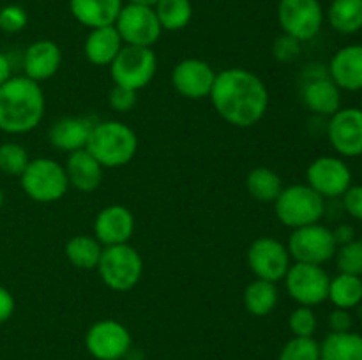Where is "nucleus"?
I'll return each instance as SVG.
<instances>
[{"label":"nucleus","mask_w":362,"mask_h":360,"mask_svg":"<svg viewBox=\"0 0 362 360\" xmlns=\"http://www.w3.org/2000/svg\"><path fill=\"white\" fill-rule=\"evenodd\" d=\"M274 212L288 228H303L322 221L325 215V200L308 184H293L283 187L274 201Z\"/></svg>","instance_id":"obj_4"},{"label":"nucleus","mask_w":362,"mask_h":360,"mask_svg":"<svg viewBox=\"0 0 362 360\" xmlns=\"http://www.w3.org/2000/svg\"><path fill=\"white\" fill-rule=\"evenodd\" d=\"M327 300L338 309L352 311L362 306V277L361 275L341 274L331 277Z\"/></svg>","instance_id":"obj_27"},{"label":"nucleus","mask_w":362,"mask_h":360,"mask_svg":"<svg viewBox=\"0 0 362 360\" xmlns=\"http://www.w3.org/2000/svg\"><path fill=\"white\" fill-rule=\"evenodd\" d=\"M94 122L85 116H64L48 131L49 143L62 152H76L87 147Z\"/></svg>","instance_id":"obj_22"},{"label":"nucleus","mask_w":362,"mask_h":360,"mask_svg":"<svg viewBox=\"0 0 362 360\" xmlns=\"http://www.w3.org/2000/svg\"><path fill=\"white\" fill-rule=\"evenodd\" d=\"M246 189L251 198L265 203H274L283 191V180L274 169L267 166L253 168L246 176Z\"/></svg>","instance_id":"obj_29"},{"label":"nucleus","mask_w":362,"mask_h":360,"mask_svg":"<svg viewBox=\"0 0 362 360\" xmlns=\"http://www.w3.org/2000/svg\"><path fill=\"white\" fill-rule=\"evenodd\" d=\"M352 169L339 155H320L306 169V184L324 200L341 198L352 186Z\"/></svg>","instance_id":"obj_12"},{"label":"nucleus","mask_w":362,"mask_h":360,"mask_svg":"<svg viewBox=\"0 0 362 360\" xmlns=\"http://www.w3.org/2000/svg\"><path fill=\"white\" fill-rule=\"evenodd\" d=\"M88 353L98 360H120L129 353L131 334L120 321L99 320L85 335Z\"/></svg>","instance_id":"obj_15"},{"label":"nucleus","mask_w":362,"mask_h":360,"mask_svg":"<svg viewBox=\"0 0 362 360\" xmlns=\"http://www.w3.org/2000/svg\"><path fill=\"white\" fill-rule=\"evenodd\" d=\"M28 162H30V157L23 145L13 143V141L0 145V172L2 173L20 176Z\"/></svg>","instance_id":"obj_32"},{"label":"nucleus","mask_w":362,"mask_h":360,"mask_svg":"<svg viewBox=\"0 0 362 360\" xmlns=\"http://www.w3.org/2000/svg\"><path fill=\"white\" fill-rule=\"evenodd\" d=\"M4 201H6V198H4V191H2V187H0V208L4 207Z\"/></svg>","instance_id":"obj_45"},{"label":"nucleus","mask_w":362,"mask_h":360,"mask_svg":"<svg viewBox=\"0 0 362 360\" xmlns=\"http://www.w3.org/2000/svg\"><path fill=\"white\" fill-rule=\"evenodd\" d=\"M113 27L127 46L152 48L163 34L154 7L141 4H124Z\"/></svg>","instance_id":"obj_11"},{"label":"nucleus","mask_w":362,"mask_h":360,"mask_svg":"<svg viewBox=\"0 0 362 360\" xmlns=\"http://www.w3.org/2000/svg\"><path fill=\"white\" fill-rule=\"evenodd\" d=\"M359 109L362 112V95H361V102H359Z\"/></svg>","instance_id":"obj_46"},{"label":"nucleus","mask_w":362,"mask_h":360,"mask_svg":"<svg viewBox=\"0 0 362 360\" xmlns=\"http://www.w3.org/2000/svg\"><path fill=\"white\" fill-rule=\"evenodd\" d=\"M134 233V215L124 205H108L94 221V236L103 246L129 244Z\"/></svg>","instance_id":"obj_17"},{"label":"nucleus","mask_w":362,"mask_h":360,"mask_svg":"<svg viewBox=\"0 0 362 360\" xmlns=\"http://www.w3.org/2000/svg\"><path fill=\"white\" fill-rule=\"evenodd\" d=\"M60 64H62V52L59 44L49 39H39L25 49L23 76L41 83L55 76L57 71L60 69Z\"/></svg>","instance_id":"obj_20"},{"label":"nucleus","mask_w":362,"mask_h":360,"mask_svg":"<svg viewBox=\"0 0 362 360\" xmlns=\"http://www.w3.org/2000/svg\"><path fill=\"white\" fill-rule=\"evenodd\" d=\"M46 99L41 85L27 76H11L0 87V131L25 134L41 124Z\"/></svg>","instance_id":"obj_2"},{"label":"nucleus","mask_w":362,"mask_h":360,"mask_svg":"<svg viewBox=\"0 0 362 360\" xmlns=\"http://www.w3.org/2000/svg\"><path fill=\"white\" fill-rule=\"evenodd\" d=\"M154 11L161 28L168 32L182 30L193 18L191 0H158L154 4Z\"/></svg>","instance_id":"obj_31"},{"label":"nucleus","mask_w":362,"mask_h":360,"mask_svg":"<svg viewBox=\"0 0 362 360\" xmlns=\"http://www.w3.org/2000/svg\"><path fill=\"white\" fill-rule=\"evenodd\" d=\"M103 247L105 246L94 235H74L66 244V256L76 268L92 270L98 268Z\"/></svg>","instance_id":"obj_30"},{"label":"nucleus","mask_w":362,"mask_h":360,"mask_svg":"<svg viewBox=\"0 0 362 360\" xmlns=\"http://www.w3.org/2000/svg\"><path fill=\"white\" fill-rule=\"evenodd\" d=\"M327 74L339 88L346 92H362V44L354 42L339 48L331 56Z\"/></svg>","instance_id":"obj_18"},{"label":"nucleus","mask_w":362,"mask_h":360,"mask_svg":"<svg viewBox=\"0 0 362 360\" xmlns=\"http://www.w3.org/2000/svg\"><path fill=\"white\" fill-rule=\"evenodd\" d=\"M129 4H141V6H151L154 7V4L158 2V0H127Z\"/></svg>","instance_id":"obj_44"},{"label":"nucleus","mask_w":362,"mask_h":360,"mask_svg":"<svg viewBox=\"0 0 362 360\" xmlns=\"http://www.w3.org/2000/svg\"><path fill=\"white\" fill-rule=\"evenodd\" d=\"M216 74L218 73L205 60L184 59L173 67L172 85L179 95L198 101L211 95Z\"/></svg>","instance_id":"obj_16"},{"label":"nucleus","mask_w":362,"mask_h":360,"mask_svg":"<svg viewBox=\"0 0 362 360\" xmlns=\"http://www.w3.org/2000/svg\"><path fill=\"white\" fill-rule=\"evenodd\" d=\"M11 78V62L2 52H0V87Z\"/></svg>","instance_id":"obj_43"},{"label":"nucleus","mask_w":362,"mask_h":360,"mask_svg":"<svg viewBox=\"0 0 362 360\" xmlns=\"http://www.w3.org/2000/svg\"><path fill=\"white\" fill-rule=\"evenodd\" d=\"M124 42L117 28L113 25H108V27L92 28L90 34L85 39L83 49L85 56L92 66L105 67L115 60Z\"/></svg>","instance_id":"obj_24"},{"label":"nucleus","mask_w":362,"mask_h":360,"mask_svg":"<svg viewBox=\"0 0 362 360\" xmlns=\"http://www.w3.org/2000/svg\"><path fill=\"white\" fill-rule=\"evenodd\" d=\"M279 360H322L320 342L315 337L293 335L279 352Z\"/></svg>","instance_id":"obj_33"},{"label":"nucleus","mask_w":362,"mask_h":360,"mask_svg":"<svg viewBox=\"0 0 362 360\" xmlns=\"http://www.w3.org/2000/svg\"><path fill=\"white\" fill-rule=\"evenodd\" d=\"M209 97L216 113L240 129L257 126L269 108V90L264 80L243 67H230L216 74Z\"/></svg>","instance_id":"obj_1"},{"label":"nucleus","mask_w":362,"mask_h":360,"mask_svg":"<svg viewBox=\"0 0 362 360\" xmlns=\"http://www.w3.org/2000/svg\"><path fill=\"white\" fill-rule=\"evenodd\" d=\"M156 71H158V56L154 49L144 46L124 44L115 60L110 64V73L115 85L134 92L147 87L154 80Z\"/></svg>","instance_id":"obj_7"},{"label":"nucleus","mask_w":362,"mask_h":360,"mask_svg":"<svg viewBox=\"0 0 362 360\" xmlns=\"http://www.w3.org/2000/svg\"><path fill=\"white\" fill-rule=\"evenodd\" d=\"M28 23L27 11L21 6L11 4L0 9V30L7 32V34H16L21 32Z\"/></svg>","instance_id":"obj_36"},{"label":"nucleus","mask_w":362,"mask_h":360,"mask_svg":"<svg viewBox=\"0 0 362 360\" xmlns=\"http://www.w3.org/2000/svg\"><path fill=\"white\" fill-rule=\"evenodd\" d=\"M322 360H362V334L329 332L320 342Z\"/></svg>","instance_id":"obj_25"},{"label":"nucleus","mask_w":362,"mask_h":360,"mask_svg":"<svg viewBox=\"0 0 362 360\" xmlns=\"http://www.w3.org/2000/svg\"><path fill=\"white\" fill-rule=\"evenodd\" d=\"M327 21L338 34H359L362 30V0H332L327 9Z\"/></svg>","instance_id":"obj_26"},{"label":"nucleus","mask_w":362,"mask_h":360,"mask_svg":"<svg viewBox=\"0 0 362 360\" xmlns=\"http://www.w3.org/2000/svg\"><path fill=\"white\" fill-rule=\"evenodd\" d=\"M336 268L341 274L361 275L362 277V240L354 239L352 242L338 246L334 254Z\"/></svg>","instance_id":"obj_34"},{"label":"nucleus","mask_w":362,"mask_h":360,"mask_svg":"<svg viewBox=\"0 0 362 360\" xmlns=\"http://www.w3.org/2000/svg\"><path fill=\"white\" fill-rule=\"evenodd\" d=\"M247 265L257 279L278 282L285 279L292 256L283 242L274 236H260L247 249Z\"/></svg>","instance_id":"obj_13"},{"label":"nucleus","mask_w":362,"mask_h":360,"mask_svg":"<svg viewBox=\"0 0 362 360\" xmlns=\"http://www.w3.org/2000/svg\"><path fill=\"white\" fill-rule=\"evenodd\" d=\"M341 201L346 214L362 222V184H352L341 196Z\"/></svg>","instance_id":"obj_39"},{"label":"nucleus","mask_w":362,"mask_h":360,"mask_svg":"<svg viewBox=\"0 0 362 360\" xmlns=\"http://www.w3.org/2000/svg\"><path fill=\"white\" fill-rule=\"evenodd\" d=\"M303 102L313 115L329 119L341 108V88L329 78L327 71L315 74L304 85Z\"/></svg>","instance_id":"obj_19"},{"label":"nucleus","mask_w":362,"mask_h":360,"mask_svg":"<svg viewBox=\"0 0 362 360\" xmlns=\"http://www.w3.org/2000/svg\"><path fill=\"white\" fill-rule=\"evenodd\" d=\"M286 249L293 261L324 267L325 263L334 260L338 244H336L334 233L331 228L320 224V222H315V224L293 229L288 244H286Z\"/></svg>","instance_id":"obj_8"},{"label":"nucleus","mask_w":362,"mask_h":360,"mask_svg":"<svg viewBox=\"0 0 362 360\" xmlns=\"http://www.w3.org/2000/svg\"><path fill=\"white\" fill-rule=\"evenodd\" d=\"M327 140L343 159L362 155V112L356 106L339 108L327 122Z\"/></svg>","instance_id":"obj_14"},{"label":"nucleus","mask_w":362,"mask_h":360,"mask_svg":"<svg viewBox=\"0 0 362 360\" xmlns=\"http://www.w3.org/2000/svg\"><path fill=\"white\" fill-rule=\"evenodd\" d=\"M283 281L288 296L299 306L315 307L327 300L331 275L322 265L293 261Z\"/></svg>","instance_id":"obj_10"},{"label":"nucleus","mask_w":362,"mask_h":360,"mask_svg":"<svg viewBox=\"0 0 362 360\" xmlns=\"http://www.w3.org/2000/svg\"><path fill=\"white\" fill-rule=\"evenodd\" d=\"M64 169L69 180V187H74L80 193H92L103 182V166L95 161V157L87 148L71 152L67 155Z\"/></svg>","instance_id":"obj_21"},{"label":"nucleus","mask_w":362,"mask_h":360,"mask_svg":"<svg viewBox=\"0 0 362 360\" xmlns=\"http://www.w3.org/2000/svg\"><path fill=\"white\" fill-rule=\"evenodd\" d=\"M300 48H303V42L290 37V35L281 34L272 42V56L278 62H293L300 56Z\"/></svg>","instance_id":"obj_37"},{"label":"nucleus","mask_w":362,"mask_h":360,"mask_svg":"<svg viewBox=\"0 0 362 360\" xmlns=\"http://www.w3.org/2000/svg\"><path fill=\"white\" fill-rule=\"evenodd\" d=\"M14 307H16V304H14L13 293L4 288V286H0V325L6 323L13 316Z\"/></svg>","instance_id":"obj_41"},{"label":"nucleus","mask_w":362,"mask_h":360,"mask_svg":"<svg viewBox=\"0 0 362 360\" xmlns=\"http://www.w3.org/2000/svg\"><path fill=\"white\" fill-rule=\"evenodd\" d=\"M101 281L113 292H129L140 282L144 260L129 244L105 246L98 263Z\"/></svg>","instance_id":"obj_5"},{"label":"nucleus","mask_w":362,"mask_h":360,"mask_svg":"<svg viewBox=\"0 0 362 360\" xmlns=\"http://www.w3.org/2000/svg\"><path fill=\"white\" fill-rule=\"evenodd\" d=\"M332 233H334V239L338 246H343V244H349L352 242L354 239H357L356 228H354L352 224H346V222H343V224H339L338 228L332 229Z\"/></svg>","instance_id":"obj_42"},{"label":"nucleus","mask_w":362,"mask_h":360,"mask_svg":"<svg viewBox=\"0 0 362 360\" xmlns=\"http://www.w3.org/2000/svg\"><path fill=\"white\" fill-rule=\"evenodd\" d=\"M318 320L313 307L299 306L288 316V328L297 337H313L317 332Z\"/></svg>","instance_id":"obj_35"},{"label":"nucleus","mask_w":362,"mask_h":360,"mask_svg":"<svg viewBox=\"0 0 362 360\" xmlns=\"http://www.w3.org/2000/svg\"><path fill=\"white\" fill-rule=\"evenodd\" d=\"M124 0H69V9L74 20L87 28L115 25Z\"/></svg>","instance_id":"obj_23"},{"label":"nucleus","mask_w":362,"mask_h":360,"mask_svg":"<svg viewBox=\"0 0 362 360\" xmlns=\"http://www.w3.org/2000/svg\"><path fill=\"white\" fill-rule=\"evenodd\" d=\"M85 148L103 168H122L136 155L138 136L120 120H105L94 124Z\"/></svg>","instance_id":"obj_3"},{"label":"nucleus","mask_w":362,"mask_h":360,"mask_svg":"<svg viewBox=\"0 0 362 360\" xmlns=\"http://www.w3.org/2000/svg\"><path fill=\"white\" fill-rule=\"evenodd\" d=\"M20 184L25 194L37 203L62 200L69 189L64 164L48 157L30 159L25 172L20 175Z\"/></svg>","instance_id":"obj_6"},{"label":"nucleus","mask_w":362,"mask_h":360,"mask_svg":"<svg viewBox=\"0 0 362 360\" xmlns=\"http://www.w3.org/2000/svg\"><path fill=\"white\" fill-rule=\"evenodd\" d=\"M325 13L320 0H279L278 23L283 34L300 42L311 41L324 27Z\"/></svg>","instance_id":"obj_9"},{"label":"nucleus","mask_w":362,"mask_h":360,"mask_svg":"<svg viewBox=\"0 0 362 360\" xmlns=\"http://www.w3.org/2000/svg\"><path fill=\"white\" fill-rule=\"evenodd\" d=\"M279 300L276 282L255 279L244 289V307L253 316H267L276 309Z\"/></svg>","instance_id":"obj_28"},{"label":"nucleus","mask_w":362,"mask_h":360,"mask_svg":"<svg viewBox=\"0 0 362 360\" xmlns=\"http://www.w3.org/2000/svg\"><path fill=\"white\" fill-rule=\"evenodd\" d=\"M352 313L346 309H338V307H334L327 316V325L329 328H331V332H349L352 330Z\"/></svg>","instance_id":"obj_40"},{"label":"nucleus","mask_w":362,"mask_h":360,"mask_svg":"<svg viewBox=\"0 0 362 360\" xmlns=\"http://www.w3.org/2000/svg\"><path fill=\"white\" fill-rule=\"evenodd\" d=\"M108 102L115 112L119 113H127L136 106L138 102V92L129 90V88L119 87V85H113L112 92L108 95Z\"/></svg>","instance_id":"obj_38"}]
</instances>
